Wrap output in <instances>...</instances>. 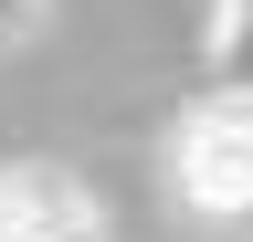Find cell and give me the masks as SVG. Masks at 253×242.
<instances>
[{"mask_svg": "<svg viewBox=\"0 0 253 242\" xmlns=\"http://www.w3.org/2000/svg\"><path fill=\"white\" fill-rule=\"evenodd\" d=\"M158 179L190 221H253V84L211 74L158 137Z\"/></svg>", "mask_w": 253, "mask_h": 242, "instance_id": "obj_1", "label": "cell"}, {"mask_svg": "<svg viewBox=\"0 0 253 242\" xmlns=\"http://www.w3.org/2000/svg\"><path fill=\"white\" fill-rule=\"evenodd\" d=\"M0 242H106V210H95L84 169L11 158V169H0Z\"/></svg>", "mask_w": 253, "mask_h": 242, "instance_id": "obj_2", "label": "cell"}, {"mask_svg": "<svg viewBox=\"0 0 253 242\" xmlns=\"http://www.w3.org/2000/svg\"><path fill=\"white\" fill-rule=\"evenodd\" d=\"M211 74L253 84V0H211Z\"/></svg>", "mask_w": 253, "mask_h": 242, "instance_id": "obj_3", "label": "cell"}, {"mask_svg": "<svg viewBox=\"0 0 253 242\" xmlns=\"http://www.w3.org/2000/svg\"><path fill=\"white\" fill-rule=\"evenodd\" d=\"M42 21H53V0H0V53L42 42Z\"/></svg>", "mask_w": 253, "mask_h": 242, "instance_id": "obj_4", "label": "cell"}]
</instances>
